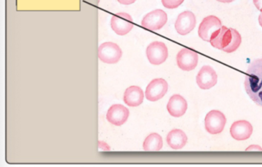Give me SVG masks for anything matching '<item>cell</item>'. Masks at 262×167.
<instances>
[{
  "instance_id": "cell-24",
  "label": "cell",
  "mask_w": 262,
  "mask_h": 167,
  "mask_svg": "<svg viewBox=\"0 0 262 167\" xmlns=\"http://www.w3.org/2000/svg\"><path fill=\"white\" fill-rule=\"evenodd\" d=\"M219 2L224 3V4H229V3L234 2V0H217Z\"/></svg>"
},
{
  "instance_id": "cell-5",
  "label": "cell",
  "mask_w": 262,
  "mask_h": 167,
  "mask_svg": "<svg viewBox=\"0 0 262 167\" xmlns=\"http://www.w3.org/2000/svg\"><path fill=\"white\" fill-rule=\"evenodd\" d=\"M146 56L150 64L160 65L165 62L168 58V48L164 43L156 41L147 47Z\"/></svg>"
},
{
  "instance_id": "cell-25",
  "label": "cell",
  "mask_w": 262,
  "mask_h": 167,
  "mask_svg": "<svg viewBox=\"0 0 262 167\" xmlns=\"http://www.w3.org/2000/svg\"><path fill=\"white\" fill-rule=\"evenodd\" d=\"M259 24H260V27H262V12L260 13V16H259L258 18Z\"/></svg>"
},
{
  "instance_id": "cell-23",
  "label": "cell",
  "mask_w": 262,
  "mask_h": 167,
  "mask_svg": "<svg viewBox=\"0 0 262 167\" xmlns=\"http://www.w3.org/2000/svg\"><path fill=\"white\" fill-rule=\"evenodd\" d=\"M136 0H118L119 4H123V5H130V4H134Z\"/></svg>"
},
{
  "instance_id": "cell-4",
  "label": "cell",
  "mask_w": 262,
  "mask_h": 167,
  "mask_svg": "<svg viewBox=\"0 0 262 167\" xmlns=\"http://www.w3.org/2000/svg\"><path fill=\"white\" fill-rule=\"evenodd\" d=\"M226 124V117L219 110H211L205 116V130L210 134L216 135L222 133Z\"/></svg>"
},
{
  "instance_id": "cell-19",
  "label": "cell",
  "mask_w": 262,
  "mask_h": 167,
  "mask_svg": "<svg viewBox=\"0 0 262 167\" xmlns=\"http://www.w3.org/2000/svg\"><path fill=\"white\" fill-rule=\"evenodd\" d=\"M183 2L184 0H162V5L167 9L178 8Z\"/></svg>"
},
{
  "instance_id": "cell-11",
  "label": "cell",
  "mask_w": 262,
  "mask_h": 167,
  "mask_svg": "<svg viewBox=\"0 0 262 167\" xmlns=\"http://www.w3.org/2000/svg\"><path fill=\"white\" fill-rule=\"evenodd\" d=\"M198 86L202 90H209L216 85L217 76L214 69L210 66H204L196 77Z\"/></svg>"
},
{
  "instance_id": "cell-10",
  "label": "cell",
  "mask_w": 262,
  "mask_h": 167,
  "mask_svg": "<svg viewBox=\"0 0 262 167\" xmlns=\"http://www.w3.org/2000/svg\"><path fill=\"white\" fill-rule=\"evenodd\" d=\"M176 60H177L178 67L181 70L184 71H191L197 67L199 55L192 50L182 49L178 53Z\"/></svg>"
},
{
  "instance_id": "cell-21",
  "label": "cell",
  "mask_w": 262,
  "mask_h": 167,
  "mask_svg": "<svg viewBox=\"0 0 262 167\" xmlns=\"http://www.w3.org/2000/svg\"><path fill=\"white\" fill-rule=\"evenodd\" d=\"M246 151H262V148L260 145H251L246 149Z\"/></svg>"
},
{
  "instance_id": "cell-17",
  "label": "cell",
  "mask_w": 262,
  "mask_h": 167,
  "mask_svg": "<svg viewBox=\"0 0 262 167\" xmlns=\"http://www.w3.org/2000/svg\"><path fill=\"white\" fill-rule=\"evenodd\" d=\"M167 143L173 150H181L186 145L188 137L181 130H173L168 133L166 138Z\"/></svg>"
},
{
  "instance_id": "cell-1",
  "label": "cell",
  "mask_w": 262,
  "mask_h": 167,
  "mask_svg": "<svg viewBox=\"0 0 262 167\" xmlns=\"http://www.w3.org/2000/svg\"><path fill=\"white\" fill-rule=\"evenodd\" d=\"M245 87L249 97L262 107V59H256L248 67Z\"/></svg>"
},
{
  "instance_id": "cell-15",
  "label": "cell",
  "mask_w": 262,
  "mask_h": 167,
  "mask_svg": "<svg viewBox=\"0 0 262 167\" xmlns=\"http://www.w3.org/2000/svg\"><path fill=\"white\" fill-rule=\"evenodd\" d=\"M188 103L181 95H173L167 105L168 113L173 117H181L186 113Z\"/></svg>"
},
{
  "instance_id": "cell-16",
  "label": "cell",
  "mask_w": 262,
  "mask_h": 167,
  "mask_svg": "<svg viewBox=\"0 0 262 167\" xmlns=\"http://www.w3.org/2000/svg\"><path fill=\"white\" fill-rule=\"evenodd\" d=\"M144 92L140 87L132 86L124 93L123 100L129 107H139L144 100Z\"/></svg>"
},
{
  "instance_id": "cell-2",
  "label": "cell",
  "mask_w": 262,
  "mask_h": 167,
  "mask_svg": "<svg viewBox=\"0 0 262 167\" xmlns=\"http://www.w3.org/2000/svg\"><path fill=\"white\" fill-rule=\"evenodd\" d=\"M210 44L214 48L231 53L236 51L242 44V36L237 30L222 27L211 36Z\"/></svg>"
},
{
  "instance_id": "cell-8",
  "label": "cell",
  "mask_w": 262,
  "mask_h": 167,
  "mask_svg": "<svg viewBox=\"0 0 262 167\" xmlns=\"http://www.w3.org/2000/svg\"><path fill=\"white\" fill-rule=\"evenodd\" d=\"M222 27V22L219 18L214 16H207L199 26V37L206 42H210L213 34Z\"/></svg>"
},
{
  "instance_id": "cell-9",
  "label": "cell",
  "mask_w": 262,
  "mask_h": 167,
  "mask_svg": "<svg viewBox=\"0 0 262 167\" xmlns=\"http://www.w3.org/2000/svg\"><path fill=\"white\" fill-rule=\"evenodd\" d=\"M168 82L165 79H155L148 84L145 90V97L151 102L162 99L168 91Z\"/></svg>"
},
{
  "instance_id": "cell-7",
  "label": "cell",
  "mask_w": 262,
  "mask_h": 167,
  "mask_svg": "<svg viewBox=\"0 0 262 167\" xmlns=\"http://www.w3.org/2000/svg\"><path fill=\"white\" fill-rule=\"evenodd\" d=\"M133 19L126 13H119L114 15L111 19V27L119 36H125L133 30Z\"/></svg>"
},
{
  "instance_id": "cell-18",
  "label": "cell",
  "mask_w": 262,
  "mask_h": 167,
  "mask_svg": "<svg viewBox=\"0 0 262 167\" xmlns=\"http://www.w3.org/2000/svg\"><path fill=\"white\" fill-rule=\"evenodd\" d=\"M163 147L162 136L158 133H151L145 138L143 142V150L148 152L160 151Z\"/></svg>"
},
{
  "instance_id": "cell-20",
  "label": "cell",
  "mask_w": 262,
  "mask_h": 167,
  "mask_svg": "<svg viewBox=\"0 0 262 167\" xmlns=\"http://www.w3.org/2000/svg\"><path fill=\"white\" fill-rule=\"evenodd\" d=\"M99 150H105V151H108V150H110V145H108V144L105 143V142H102V141H99Z\"/></svg>"
},
{
  "instance_id": "cell-6",
  "label": "cell",
  "mask_w": 262,
  "mask_h": 167,
  "mask_svg": "<svg viewBox=\"0 0 262 167\" xmlns=\"http://www.w3.org/2000/svg\"><path fill=\"white\" fill-rule=\"evenodd\" d=\"M168 16L162 10H156L145 15L142 21V26L147 30L156 31L166 24Z\"/></svg>"
},
{
  "instance_id": "cell-12",
  "label": "cell",
  "mask_w": 262,
  "mask_h": 167,
  "mask_svg": "<svg viewBox=\"0 0 262 167\" xmlns=\"http://www.w3.org/2000/svg\"><path fill=\"white\" fill-rule=\"evenodd\" d=\"M195 25L196 19L194 13L190 11H185L178 16L174 27L179 34L185 36L191 33Z\"/></svg>"
},
{
  "instance_id": "cell-14",
  "label": "cell",
  "mask_w": 262,
  "mask_h": 167,
  "mask_svg": "<svg viewBox=\"0 0 262 167\" xmlns=\"http://www.w3.org/2000/svg\"><path fill=\"white\" fill-rule=\"evenodd\" d=\"M253 133V127L246 120H238L231 126L230 133L234 139L237 141L246 140L251 137Z\"/></svg>"
},
{
  "instance_id": "cell-3",
  "label": "cell",
  "mask_w": 262,
  "mask_h": 167,
  "mask_svg": "<svg viewBox=\"0 0 262 167\" xmlns=\"http://www.w3.org/2000/svg\"><path fill=\"white\" fill-rule=\"evenodd\" d=\"M122 56V50L114 43H104L98 49V56L102 62L108 64H117Z\"/></svg>"
},
{
  "instance_id": "cell-22",
  "label": "cell",
  "mask_w": 262,
  "mask_h": 167,
  "mask_svg": "<svg viewBox=\"0 0 262 167\" xmlns=\"http://www.w3.org/2000/svg\"><path fill=\"white\" fill-rule=\"evenodd\" d=\"M253 2H254L256 8L262 12V0H253Z\"/></svg>"
},
{
  "instance_id": "cell-13",
  "label": "cell",
  "mask_w": 262,
  "mask_h": 167,
  "mask_svg": "<svg viewBox=\"0 0 262 167\" xmlns=\"http://www.w3.org/2000/svg\"><path fill=\"white\" fill-rule=\"evenodd\" d=\"M129 116V111L126 107L120 104H115L108 109L106 119L113 125L119 126L125 123Z\"/></svg>"
}]
</instances>
